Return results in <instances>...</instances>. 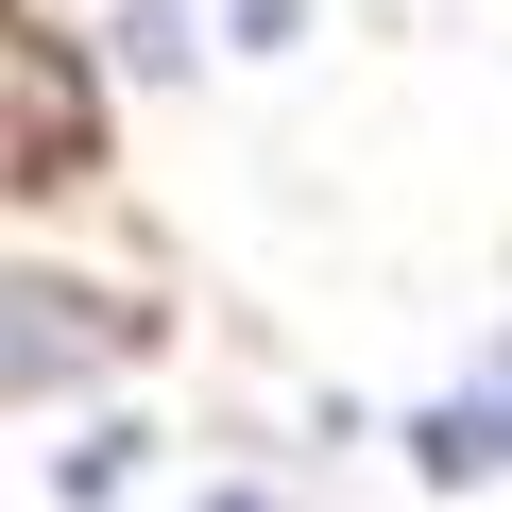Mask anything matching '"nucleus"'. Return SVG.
<instances>
[{
	"mask_svg": "<svg viewBox=\"0 0 512 512\" xmlns=\"http://www.w3.org/2000/svg\"><path fill=\"white\" fill-rule=\"evenodd\" d=\"M86 171V69L69 35H18V188H69Z\"/></svg>",
	"mask_w": 512,
	"mask_h": 512,
	"instance_id": "1",
	"label": "nucleus"
},
{
	"mask_svg": "<svg viewBox=\"0 0 512 512\" xmlns=\"http://www.w3.org/2000/svg\"><path fill=\"white\" fill-rule=\"evenodd\" d=\"M291 18H308V0H239V52H274V35H291Z\"/></svg>",
	"mask_w": 512,
	"mask_h": 512,
	"instance_id": "2",
	"label": "nucleus"
},
{
	"mask_svg": "<svg viewBox=\"0 0 512 512\" xmlns=\"http://www.w3.org/2000/svg\"><path fill=\"white\" fill-rule=\"evenodd\" d=\"M205 512H274V495H205Z\"/></svg>",
	"mask_w": 512,
	"mask_h": 512,
	"instance_id": "3",
	"label": "nucleus"
},
{
	"mask_svg": "<svg viewBox=\"0 0 512 512\" xmlns=\"http://www.w3.org/2000/svg\"><path fill=\"white\" fill-rule=\"evenodd\" d=\"M495 410H512V342H495Z\"/></svg>",
	"mask_w": 512,
	"mask_h": 512,
	"instance_id": "4",
	"label": "nucleus"
}]
</instances>
